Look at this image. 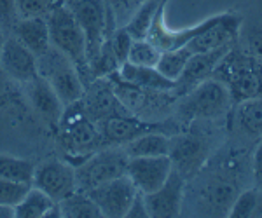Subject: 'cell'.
Instances as JSON below:
<instances>
[{"instance_id": "4316f807", "label": "cell", "mask_w": 262, "mask_h": 218, "mask_svg": "<svg viewBox=\"0 0 262 218\" xmlns=\"http://www.w3.org/2000/svg\"><path fill=\"white\" fill-rule=\"evenodd\" d=\"M159 58H161V51L150 40L142 39V40H133L126 61L140 66H156Z\"/></svg>"}, {"instance_id": "7402d4cb", "label": "cell", "mask_w": 262, "mask_h": 218, "mask_svg": "<svg viewBox=\"0 0 262 218\" xmlns=\"http://www.w3.org/2000/svg\"><path fill=\"white\" fill-rule=\"evenodd\" d=\"M56 201H53L46 192L40 188L30 185L27 194L21 198V201L14 206L16 218H46L48 211L54 206Z\"/></svg>"}, {"instance_id": "f1b7e54d", "label": "cell", "mask_w": 262, "mask_h": 218, "mask_svg": "<svg viewBox=\"0 0 262 218\" xmlns=\"http://www.w3.org/2000/svg\"><path fill=\"white\" fill-rule=\"evenodd\" d=\"M238 44L252 56L262 60V23H242Z\"/></svg>"}, {"instance_id": "277c9868", "label": "cell", "mask_w": 262, "mask_h": 218, "mask_svg": "<svg viewBox=\"0 0 262 218\" xmlns=\"http://www.w3.org/2000/svg\"><path fill=\"white\" fill-rule=\"evenodd\" d=\"M39 75L49 82L61 103L67 107L82 102L84 98V84L79 75V68L72 63L65 54L51 45L44 54L37 56Z\"/></svg>"}, {"instance_id": "d6986e66", "label": "cell", "mask_w": 262, "mask_h": 218, "mask_svg": "<svg viewBox=\"0 0 262 218\" xmlns=\"http://www.w3.org/2000/svg\"><path fill=\"white\" fill-rule=\"evenodd\" d=\"M12 35L18 39L25 47H28L35 56H40L51 47L49 28L46 16H32V18H19L11 28Z\"/></svg>"}, {"instance_id": "ba28073f", "label": "cell", "mask_w": 262, "mask_h": 218, "mask_svg": "<svg viewBox=\"0 0 262 218\" xmlns=\"http://www.w3.org/2000/svg\"><path fill=\"white\" fill-rule=\"evenodd\" d=\"M137 192V187L128 178V175H122V177L93 187L91 190H88V196L95 201V204L101 211V216L122 218L128 213Z\"/></svg>"}, {"instance_id": "ffe728a7", "label": "cell", "mask_w": 262, "mask_h": 218, "mask_svg": "<svg viewBox=\"0 0 262 218\" xmlns=\"http://www.w3.org/2000/svg\"><path fill=\"white\" fill-rule=\"evenodd\" d=\"M117 75L124 82L149 91H170V93H173L177 86L175 81H170L168 77H164L156 66H140L128 61L119 66Z\"/></svg>"}, {"instance_id": "2e32d148", "label": "cell", "mask_w": 262, "mask_h": 218, "mask_svg": "<svg viewBox=\"0 0 262 218\" xmlns=\"http://www.w3.org/2000/svg\"><path fill=\"white\" fill-rule=\"evenodd\" d=\"M60 126H63L61 141L70 156L88 157L91 152L98 150L101 143H105L100 129L91 120L84 119L81 114L75 115L74 119L63 117Z\"/></svg>"}, {"instance_id": "7c38bea8", "label": "cell", "mask_w": 262, "mask_h": 218, "mask_svg": "<svg viewBox=\"0 0 262 218\" xmlns=\"http://www.w3.org/2000/svg\"><path fill=\"white\" fill-rule=\"evenodd\" d=\"M185 178L177 169H171L170 177L158 190L143 194L149 216L154 218H173L182 215L184 206Z\"/></svg>"}, {"instance_id": "44dd1931", "label": "cell", "mask_w": 262, "mask_h": 218, "mask_svg": "<svg viewBox=\"0 0 262 218\" xmlns=\"http://www.w3.org/2000/svg\"><path fill=\"white\" fill-rule=\"evenodd\" d=\"M121 147L128 154V157L168 156V152H170V135L163 131H150Z\"/></svg>"}, {"instance_id": "f35d334b", "label": "cell", "mask_w": 262, "mask_h": 218, "mask_svg": "<svg viewBox=\"0 0 262 218\" xmlns=\"http://www.w3.org/2000/svg\"><path fill=\"white\" fill-rule=\"evenodd\" d=\"M6 28L0 25V49H2V45H4V42H6Z\"/></svg>"}, {"instance_id": "1f68e13d", "label": "cell", "mask_w": 262, "mask_h": 218, "mask_svg": "<svg viewBox=\"0 0 262 218\" xmlns=\"http://www.w3.org/2000/svg\"><path fill=\"white\" fill-rule=\"evenodd\" d=\"M28 187H30V183H21L0 178V204L14 208L21 201V198L27 194Z\"/></svg>"}, {"instance_id": "74e56055", "label": "cell", "mask_w": 262, "mask_h": 218, "mask_svg": "<svg viewBox=\"0 0 262 218\" xmlns=\"http://www.w3.org/2000/svg\"><path fill=\"white\" fill-rule=\"evenodd\" d=\"M0 218H14V208L0 204Z\"/></svg>"}, {"instance_id": "e575fe53", "label": "cell", "mask_w": 262, "mask_h": 218, "mask_svg": "<svg viewBox=\"0 0 262 218\" xmlns=\"http://www.w3.org/2000/svg\"><path fill=\"white\" fill-rule=\"evenodd\" d=\"M252 178L253 187L259 190V203L262 199V138L253 147L252 154Z\"/></svg>"}, {"instance_id": "7a4b0ae2", "label": "cell", "mask_w": 262, "mask_h": 218, "mask_svg": "<svg viewBox=\"0 0 262 218\" xmlns=\"http://www.w3.org/2000/svg\"><path fill=\"white\" fill-rule=\"evenodd\" d=\"M232 96L226 86L210 77L192 87L189 93L177 98L175 119L182 124H191L194 120H219L229 115Z\"/></svg>"}, {"instance_id": "83f0119b", "label": "cell", "mask_w": 262, "mask_h": 218, "mask_svg": "<svg viewBox=\"0 0 262 218\" xmlns=\"http://www.w3.org/2000/svg\"><path fill=\"white\" fill-rule=\"evenodd\" d=\"M259 209V190L255 187H247L238 194V198L234 199L232 206L229 209V215L232 218H245V216H253Z\"/></svg>"}, {"instance_id": "d6a6232c", "label": "cell", "mask_w": 262, "mask_h": 218, "mask_svg": "<svg viewBox=\"0 0 262 218\" xmlns=\"http://www.w3.org/2000/svg\"><path fill=\"white\" fill-rule=\"evenodd\" d=\"M53 6H54L53 0H18L19 18H32V16H46Z\"/></svg>"}, {"instance_id": "ab89813d", "label": "cell", "mask_w": 262, "mask_h": 218, "mask_svg": "<svg viewBox=\"0 0 262 218\" xmlns=\"http://www.w3.org/2000/svg\"><path fill=\"white\" fill-rule=\"evenodd\" d=\"M53 2H54V4H60V2H61V0H53Z\"/></svg>"}, {"instance_id": "8d00e7d4", "label": "cell", "mask_w": 262, "mask_h": 218, "mask_svg": "<svg viewBox=\"0 0 262 218\" xmlns=\"http://www.w3.org/2000/svg\"><path fill=\"white\" fill-rule=\"evenodd\" d=\"M9 93V87H7V82H6V77H4V72L0 70V100H4Z\"/></svg>"}, {"instance_id": "603a6c76", "label": "cell", "mask_w": 262, "mask_h": 218, "mask_svg": "<svg viewBox=\"0 0 262 218\" xmlns=\"http://www.w3.org/2000/svg\"><path fill=\"white\" fill-rule=\"evenodd\" d=\"M164 4H166V0H147V2H143L142 6L131 14L128 23L124 25L126 32L131 35V39L133 40L147 39L149 30L152 27V21H154L156 14H158L159 7L164 6Z\"/></svg>"}, {"instance_id": "d4e9b609", "label": "cell", "mask_w": 262, "mask_h": 218, "mask_svg": "<svg viewBox=\"0 0 262 218\" xmlns=\"http://www.w3.org/2000/svg\"><path fill=\"white\" fill-rule=\"evenodd\" d=\"M33 169H35V166L28 159L0 154V178L21 183H32Z\"/></svg>"}, {"instance_id": "8fae6325", "label": "cell", "mask_w": 262, "mask_h": 218, "mask_svg": "<svg viewBox=\"0 0 262 218\" xmlns=\"http://www.w3.org/2000/svg\"><path fill=\"white\" fill-rule=\"evenodd\" d=\"M173 169L170 156H154V157H129L126 175L133 182L138 192L150 194L158 190L168 180Z\"/></svg>"}, {"instance_id": "e0dca14e", "label": "cell", "mask_w": 262, "mask_h": 218, "mask_svg": "<svg viewBox=\"0 0 262 218\" xmlns=\"http://www.w3.org/2000/svg\"><path fill=\"white\" fill-rule=\"evenodd\" d=\"M243 19L238 14H234V12L219 14L217 21L210 25L208 28H205L201 33H198L192 40H189L185 47L192 54H198V53L212 51V49L231 44V42H236L239 35Z\"/></svg>"}, {"instance_id": "6da1fadb", "label": "cell", "mask_w": 262, "mask_h": 218, "mask_svg": "<svg viewBox=\"0 0 262 218\" xmlns=\"http://www.w3.org/2000/svg\"><path fill=\"white\" fill-rule=\"evenodd\" d=\"M226 119L194 120L191 129L170 136L168 156L171 159L173 169L179 171L185 180H191L221 147V135L224 131L219 126Z\"/></svg>"}, {"instance_id": "484cf974", "label": "cell", "mask_w": 262, "mask_h": 218, "mask_svg": "<svg viewBox=\"0 0 262 218\" xmlns=\"http://www.w3.org/2000/svg\"><path fill=\"white\" fill-rule=\"evenodd\" d=\"M192 56V53L187 47H179V49H171V51H163L161 58H159L156 68L161 72L164 77H168L170 81H175L180 77L184 72L185 65H187L189 58Z\"/></svg>"}, {"instance_id": "5bb4252c", "label": "cell", "mask_w": 262, "mask_h": 218, "mask_svg": "<svg viewBox=\"0 0 262 218\" xmlns=\"http://www.w3.org/2000/svg\"><path fill=\"white\" fill-rule=\"evenodd\" d=\"M0 70L12 81L27 84L39 75L37 56L14 35H9L0 49Z\"/></svg>"}, {"instance_id": "f546056e", "label": "cell", "mask_w": 262, "mask_h": 218, "mask_svg": "<svg viewBox=\"0 0 262 218\" xmlns=\"http://www.w3.org/2000/svg\"><path fill=\"white\" fill-rule=\"evenodd\" d=\"M107 42L108 45H111V49L116 54L117 61L121 63H126L128 60V53H129V47L131 44H133V39H131V35L128 32H126L124 27H116L114 30L108 33L107 37Z\"/></svg>"}, {"instance_id": "4fadbf2b", "label": "cell", "mask_w": 262, "mask_h": 218, "mask_svg": "<svg viewBox=\"0 0 262 218\" xmlns=\"http://www.w3.org/2000/svg\"><path fill=\"white\" fill-rule=\"evenodd\" d=\"M226 123L229 124V136L247 143H257L262 138V98L259 96L234 103Z\"/></svg>"}, {"instance_id": "d590c367", "label": "cell", "mask_w": 262, "mask_h": 218, "mask_svg": "<svg viewBox=\"0 0 262 218\" xmlns=\"http://www.w3.org/2000/svg\"><path fill=\"white\" fill-rule=\"evenodd\" d=\"M126 216H129V218H147V216H149L147 204H145V198H143L142 192H137V196H135V199H133V203H131V206L128 209V213H126Z\"/></svg>"}, {"instance_id": "3957f363", "label": "cell", "mask_w": 262, "mask_h": 218, "mask_svg": "<svg viewBox=\"0 0 262 218\" xmlns=\"http://www.w3.org/2000/svg\"><path fill=\"white\" fill-rule=\"evenodd\" d=\"M212 77L221 81L229 89L234 103L259 98L257 77L253 72V56L248 51H245L238 42L221 60Z\"/></svg>"}, {"instance_id": "52a82bcc", "label": "cell", "mask_w": 262, "mask_h": 218, "mask_svg": "<svg viewBox=\"0 0 262 218\" xmlns=\"http://www.w3.org/2000/svg\"><path fill=\"white\" fill-rule=\"evenodd\" d=\"M61 4L74 16V19L77 21L86 35L88 61L98 53L103 40L116 28L107 0H61Z\"/></svg>"}, {"instance_id": "9c48e42d", "label": "cell", "mask_w": 262, "mask_h": 218, "mask_svg": "<svg viewBox=\"0 0 262 218\" xmlns=\"http://www.w3.org/2000/svg\"><path fill=\"white\" fill-rule=\"evenodd\" d=\"M30 185L40 188L53 201H61L77 190L75 166L67 161H46L35 166Z\"/></svg>"}, {"instance_id": "8992f818", "label": "cell", "mask_w": 262, "mask_h": 218, "mask_svg": "<svg viewBox=\"0 0 262 218\" xmlns=\"http://www.w3.org/2000/svg\"><path fill=\"white\" fill-rule=\"evenodd\" d=\"M128 161V154L121 145H108L105 149L91 152L90 156L82 159L81 164L75 166L77 190L88 192L100 183L126 175Z\"/></svg>"}, {"instance_id": "cb8c5ba5", "label": "cell", "mask_w": 262, "mask_h": 218, "mask_svg": "<svg viewBox=\"0 0 262 218\" xmlns=\"http://www.w3.org/2000/svg\"><path fill=\"white\" fill-rule=\"evenodd\" d=\"M58 208L61 211V218H98L101 211L95 204L88 192L75 190L65 199L58 201Z\"/></svg>"}, {"instance_id": "9a60e30c", "label": "cell", "mask_w": 262, "mask_h": 218, "mask_svg": "<svg viewBox=\"0 0 262 218\" xmlns=\"http://www.w3.org/2000/svg\"><path fill=\"white\" fill-rule=\"evenodd\" d=\"M238 42V40H236ZM236 42H231V44H226V45H221L217 49H212V51H206V53H198V54H192L189 58L187 65H185L184 72L179 79H177V86H175V91L173 94L179 98V96L189 93L192 87H196L198 84L210 79L217 68V65L221 63V60L229 53V49Z\"/></svg>"}, {"instance_id": "836d02e7", "label": "cell", "mask_w": 262, "mask_h": 218, "mask_svg": "<svg viewBox=\"0 0 262 218\" xmlns=\"http://www.w3.org/2000/svg\"><path fill=\"white\" fill-rule=\"evenodd\" d=\"M19 19L18 0H0V25L6 30H11Z\"/></svg>"}, {"instance_id": "30bf717a", "label": "cell", "mask_w": 262, "mask_h": 218, "mask_svg": "<svg viewBox=\"0 0 262 218\" xmlns=\"http://www.w3.org/2000/svg\"><path fill=\"white\" fill-rule=\"evenodd\" d=\"M179 133L177 126H171L170 120H163V123H149L140 117H135L131 114L126 115H112L108 119H103V128H101V136H103L105 143L111 145H124L135 138L145 135L150 131H163L168 135V131Z\"/></svg>"}, {"instance_id": "5b68a950", "label": "cell", "mask_w": 262, "mask_h": 218, "mask_svg": "<svg viewBox=\"0 0 262 218\" xmlns=\"http://www.w3.org/2000/svg\"><path fill=\"white\" fill-rule=\"evenodd\" d=\"M49 28V40L56 51L65 54L77 68L86 66L88 40L82 28L74 19V16L67 11L63 4H54L46 14Z\"/></svg>"}, {"instance_id": "4dcf8cb0", "label": "cell", "mask_w": 262, "mask_h": 218, "mask_svg": "<svg viewBox=\"0 0 262 218\" xmlns=\"http://www.w3.org/2000/svg\"><path fill=\"white\" fill-rule=\"evenodd\" d=\"M147 0H107V6L111 9L112 19L116 27H124L128 23L135 11Z\"/></svg>"}, {"instance_id": "ac0fdd59", "label": "cell", "mask_w": 262, "mask_h": 218, "mask_svg": "<svg viewBox=\"0 0 262 218\" xmlns=\"http://www.w3.org/2000/svg\"><path fill=\"white\" fill-rule=\"evenodd\" d=\"M25 93L33 110L39 114L49 126H60L63 114H65V105L54 93V89L49 86V82L44 77L37 75L30 82L23 84Z\"/></svg>"}]
</instances>
